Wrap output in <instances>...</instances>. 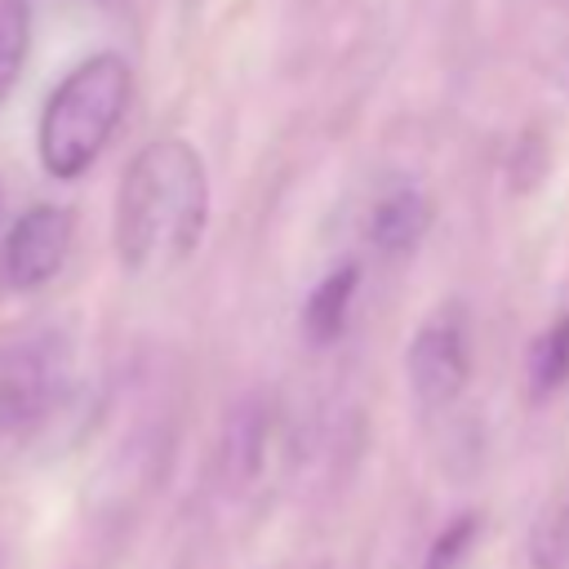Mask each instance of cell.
Returning <instances> with one entry per match:
<instances>
[{"mask_svg":"<svg viewBox=\"0 0 569 569\" xmlns=\"http://www.w3.org/2000/svg\"><path fill=\"white\" fill-rule=\"evenodd\" d=\"M209 222L204 156L187 138L147 142L116 191V253L120 267L147 276L191 258Z\"/></svg>","mask_w":569,"mask_h":569,"instance_id":"obj_1","label":"cell"},{"mask_svg":"<svg viewBox=\"0 0 569 569\" xmlns=\"http://www.w3.org/2000/svg\"><path fill=\"white\" fill-rule=\"evenodd\" d=\"M129 102V62L120 53H93L71 67L40 111V164L49 178H80L107 138L116 133Z\"/></svg>","mask_w":569,"mask_h":569,"instance_id":"obj_2","label":"cell"},{"mask_svg":"<svg viewBox=\"0 0 569 569\" xmlns=\"http://www.w3.org/2000/svg\"><path fill=\"white\" fill-rule=\"evenodd\" d=\"M405 373H409V391L422 409H445L462 396L467 378H471V342H467V316L458 302L436 307L418 333L409 338L405 351Z\"/></svg>","mask_w":569,"mask_h":569,"instance_id":"obj_3","label":"cell"},{"mask_svg":"<svg viewBox=\"0 0 569 569\" xmlns=\"http://www.w3.org/2000/svg\"><path fill=\"white\" fill-rule=\"evenodd\" d=\"M71 231H76L71 209H62V204H31L13 222L9 240H4L0 280L13 293H31V289L49 284L62 271L67 253H71Z\"/></svg>","mask_w":569,"mask_h":569,"instance_id":"obj_4","label":"cell"},{"mask_svg":"<svg viewBox=\"0 0 569 569\" xmlns=\"http://www.w3.org/2000/svg\"><path fill=\"white\" fill-rule=\"evenodd\" d=\"M431 227V200L413 178H391L373 204H369V222L365 236L378 253L396 258V253H413V244L427 236Z\"/></svg>","mask_w":569,"mask_h":569,"instance_id":"obj_5","label":"cell"},{"mask_svg":"<svg viewBox=\"0 0 569 569\" xmlns=\"http://www.w3.org/2000/svg\"><path fill=\"white\" fill-rule=\"evenodd\" d=\"M356 284H360V271L347 262V267L329 271V276L311 289V298H307V307H302V329H307V338H311V342H320V347H325V342H333V338L347 329Z\"/></svg>","mask_w":569,"mask_h":569,"instance_id":"obj_6","label":"cell"},{"mask_svg":"<svg viewBox=\"0 0 569 569\" xmlns=\"http://www.w3.org/2000/svg\"><path fill=\"white\" fill-rule=\"evenodd\" d=\"M262 445H267V413L258 400H244L231 409L227 431H222V476L227 485H244L258 462H262Z\"/></svg>","mask_w":569,"mask_h":569,"instance_id":"obj_7","label":"cell"},{"mask_svg":"<svg viewBox=\"0 0 569 569\" xmlns=\"http://www.w3.org/2000/svg\"><path fill=\"white\" fill-rule=\"evenodd\" d=\"M31 49V0H0V102L13 93Z\"/></svg>","mask_w":569,"mask_h":569,"instance_id":"obj_8","label":"cell"},{"mask_svg":"<svg viewBox=\"0 0 569 569\" xmlns=\"http://www.w3.org/2000/svg\"><path fill=\"white\" fill-rule=\"evenodd\" d=\"M565 378H569V316H560V320L533 342V356H529V382H533L538 396L556 391Z\"/></svg>","mask_w":569,"mask_h":569,"instance_id":"obj_9","label":"cell"},{"mask_svg":"<svg viewBox=\"0 0 569 569\" xmlns=\"http://www.w3.org/2000/svg\"><path fill=\"white\" fill-rule=\"evenodd\" d=\"M476 533V516H462L458 525H449L436 542H431V556H427V569H453V560L462 556V547L471 542Z\"/></svg>","mask_w":569,"mask_h":569,"instance_id":"obj_10","label":"cell"}]
</instances>
